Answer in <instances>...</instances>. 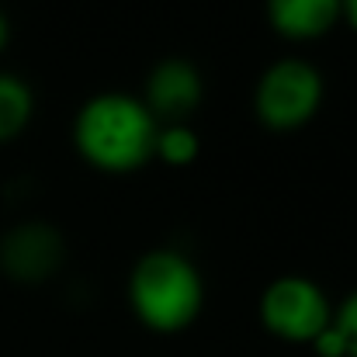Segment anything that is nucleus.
Segmentation results:
<instances>
[{"instance_id":"f257e3e1","label":"nucleus","mask_w":357,"mask_h":357,"mask_svg":"<svg viewBox=\"0 0 357 357\" xmlns=\"http://www.w3.org/2000/svg\"><path fill=\"white\" fill-rule=\"evenodd\" d=\"M160 121L149 115L142 98L132 94H94L73 119V142L80 156L108 174L139 170L156 149Z\"/></svg>"},{"instance_id":"f03ea898","label":"nucleus","mask_w":357,"mask_h":357,"mask_svg":"<svg viewBox=\"0 0 357 357\" xmlns=\"http://www.w3.org/2000/svg\"><path fill=\"white\" fill-rule=\"evenodd\" d=\"M128 302L142 326L177 333L198 319L205 305V281L184 253L149 250L128 274Z\"/></svg>"},{"instance_id":"7ed1b4c3","label":"nucleus","mask_w":357,"mask_h":357,"mask_svg":"<svg viewBox=\"0 0 357 357\" xmlns=\"http://www.w3.org/2000/svg\"><path fill=\"white\" fill-rule=\"evenodd\" d=\"M323 94H326L323 73L312 63L288 56V59L271 63L260 73L253 87V112L267 128L291 132V128H302L309 119H316Z\"/></svg>"},{"instance_id":"20e7f679","label":"nucleus","mask_w":357,"mask_h":357,"mask_svg":"<svg viewBox=\"0 0 357 357\" xmlns=\"http://www.w3.org/2000/svg\"><path fill=\"white\" fill-rule=\"evenodd\" d=\"M330 319L333 305L312 278L284 274L260 295V323L288 344H312L330 326Z\"/></svg>"},{"instance_id":"39448f33","label":"nucleus","mask_w":357,"mask_h":357,"mask_svg":"<svg viewBox=\"0 0 357 357\" xmlns=\"http://www.w3.org/2000/svg\"><path fill=\"white\" fill-rule=\"evenodd\" d=\"M66 243L49 222H17L0 236V271L17 284H38L59 271Z\"/></svg>"},{"instance_id":"423d86ee","label":"nucleus","mask_w":357,"mask_h":357,"mask_svg":"<svg viewBox=\"0 0 357 357\" xmlns=\"http://www.w3.org/2000/svg\"><path fill=\"white\" fill-rule=\"evenodd\" d=\"M202 94H205V80H202L198 66L191 59L170 56V59H160L149 70L142 105L149 108V115L160 125L188 121V115L202 105Z\"/></svg>"},{"instance_id":"0eeeda50","label":"nucleus","mask_w":357,"mask_h":357,"mask_svg":"<svg viewBox=\"0 0 357 357\" xmlns=\"http://www.w3.org/2000/svg\"><path fill=\"white\" fill-rule=\"evenodd\" d=\"M267 17L284 38H316L340 17V0H267Z\"/></svg>"},{"instance_id":"6e6552de","label":"nucleus","mask_w":357,"mask_h":357,"mask_svg":"<svg viewBox=\"0 0 357 357\" xmlns=\"http://www.w3.org/2000/svg\"><path fill=\"white\" fill-rule=\"evenodd\" d=\"M35 115V91L17 73L0 70V142L17 139Z\"/></svg>"},{"instance_id":"1a4fd4ad","label":"nucleus","mask_w":357,"mask_h":357,"mask_svg":"<svg viewBox=\"0 0 357 357\" xmlns=\"http://www.w3.org/2000/svg\"><path fill=\"white\" fill-rule=\"evenodd\" d=\"M198 149H202L198 132L188 121H167V125L156 128V149H153V156H160V160H167L174 167H184V163H191L198 156Z\"/></svg>"},{"instance_id":"9d476101","label":"nucleus","mask_w":357,"mask_h":357,"mask_svg":"<svg viewBox=\"0 0 357 357\" xmlns=\"http://www.w3.org/2000/svg\"><path fill=\"white\" fill-rule=\"evenodd\" d=\"M333 330L344 344V354L357 357V291L340 302V309H333Z\"/></svg>"},{"instance_id":"9b49d317","label":"nucleus","mask_w":357,"mask_h":357,"mask_svg":"<svg viewBox=\"0 0 357 357\" xmlns=\"http://www.w3.org/2000/svg\"><path fill=\"white\" fill-rule=\"evenodd\" d=\"M340 14L351 21V28L357 31V0H340Z\"/></svg>"},{"instance_id":"f8f14e48","label":"nucleus","mask_w":357,"mask_h":357,"mask_svg":"<svg viewBox=\"0 0 357 357\" xmlns=\"http://www.w3.org/2000/svg\"><path fill=\"white\" fill-rule=\"evenodd\" d=\"M7 42H10V21H7V14L0 10V52L7 49Z\"/></svg>"}]
</instances>
